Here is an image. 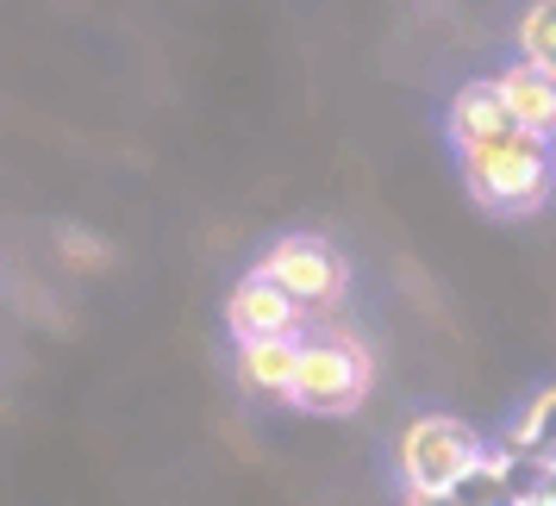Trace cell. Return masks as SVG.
I'll return each instance as SVG.
<instances>
[{
	"mask_svg": "<svg viewBox=\"0 0 556 506\" xmlns=\"http://www.w3.org/2000/svg\"><path fill=\"white\" fill-rule=\"evenodd\" d=\"M463 156V188L481 213H501V219H531L544 213V201L556 194V151L531 131H501L488 144H469Z\"/></svg>",
	"mask_w": 556,
	"mask_h": 506,
	"instance_id": "6da1fadb",
	"label": "cell"
},
{
	"mask_svg": "<svg viewBox=\"0 0 556 506\" xmlns=\"http://www.w3.org/2000/svg\"><path fill=\"white\" fill-rule=\"evenodd\" d=\"M369 381H376V356L363 338L351 331H313L301 338V376H294V401L301 413H319V419H344L356 406L369 401Z\"/></svg>",
	"mask_w": 556,
	"mask_h": 506,
	"instance_id": "7a4b0ae2",
	"label": "cell"
},
{
	"mask_svg": "<svg viewBox=\"0 0 556 506\" xmlns=\"http://www.w3.org/2000/svg\"><path fill=\"white\" fill-rule=\"evenodd\" d=\"M256 276L276 281L306 319H331L344 306V294H351V263L319 231H288V238H276L263 251V263H256Z\"/></svg>",
	"mask_w": 556,
	"mask_h": 506,
	"instance_id": "3957f363",
	"label": "cell"
},
{
	"mask_svg": "<svg viewBox=\"0 0 556 506\" xmlns=\"http://www.w3.org/2000/svg\"><path fill=\"white\" fill-rule=\"evenodd\" d=\"M481 456H488V444L476 426H463L451 413H419V419H406L401 444H394V469H401V488H413V494H451Z\"/></svg>",
	"mask_w": 556,
	"mask_h": 506,
	"instance_id": "277c9868",
	"label": "cell"
},
{
	"mask_svg": "<svg viewBox=\"0 0 556 506\" xmlns=\"http://www.w3.org/2000/svg\"><path fill=\"white\" fill-rule=\"evenodd\" d=\"M226 331L231 344H263V338H306V313L288 294H281L276 281H263L251 269V276L231 281L226 294Z\"/></svg>",
	"mask_w": 556,
	"mask_h": 506,
	"instance_id": "5b68a950",
	"label": "cell"
},
{
	"mask_svg": "<svg viewBox=\"0 0 556 506\" xmlns=\"http://www.w3.org/2000/svg\"><path fill=\"white\" fill-rule=\"evenodd\" d=\"M231 376L251 401H294V376H301V338H263V344H238Z\"/></svg>",
	"mask_w": 556,
	"mask_h": 506,
	"instance_id": "8992f818",
	"label": "cell"
},
{
	"mask_svg": "<svg viewBox=\"0 0 556 506\" xmlns=\"http://www.w3.org/2000/svg\"><path fill=\"white\" fill-rule=\"evenodd\" d=\"M494 88H501L513 126L531 131V138H544V144H556V76H544V69H531V63L513 56L506 69H494Z\"/></svg>",
	"mask_w": 556,
	"mask_h": 506,
	"instance_id": "52a82bcc",
	"label": "cell"
},
{
	"mask_svg": "<svg viewBox=\"0 0 556 506\" xmlns=\"http://www.w3.org/2000/svg\"><path fill=\"white\" fill-rule=\"evenodd\" d=\"M444 126H451V144H456V151H469V144H488V138L513 131V119H506V101H501V88H494V76L463 81V88L451 94V106H444Z\"/></svg>",
	"mask_w": 556,
	"mask_h": 506,
	"instance_id": "ba28073f",
	"label": "cell"
},
{
	"mask_svg": "<svg viewBox=\"0 0 556 506\" xmlns=\"http://www.w3.org/2000/svg\"><path fill=\"white\" fill-rule=\"evenodd\" d=\"M501 451H519V456H556V381L531 394V406L519 413V426L506 431Z\"/></svg>",
	"mask_w": 556,
	"mask_h": 506,
	"instance_id": "9c48e42d",
	"label": "cell"
},
{
	"mask_svg": "<svg viewBox=\"0 0 556 506\" xmlns=\"http://www.w3.org/2000/svg\"><path fill=\"white\" fill-rule=\"evenodd\" d=\"M513 38H519V63L556 76V0H526V13H519Z\"/></svg>",
	"mask_w": 556,
	"mask_h": 506,
	"instance_id": "30bf717a",
	"label": "cell"
},
{
	"mask_svg": "<svg viewBox=\"0 0 556 506\" xmlns=\"http://www.w3.org/2000/svg\"><path fill=\"white\" fill-rule=\"evenodd\" d=\"M451 494H456V506H526V501H519V488H513V476H506V463L494 451L481 456Z\"/></svg>",
	"mask_w": 556,
	"mask_h": 506,
	"instance_id": "8fae6325",
	"label": "cell"
},
{
	"mask_svg": "<svg viewBox=\"0 0 556 506\" xmlns=\"http://www.w3.org/2000/svg\"><path fill=\"white\" fill-rule=\"evenodd\" d=\"M406 506H456V494H413L406 488Z\"/></svg>",
	"mask_w": 556,
	"mask_h": 506,
	"instance_id": "7c38bea8",
	"label": "cell"
}]
</instances>
